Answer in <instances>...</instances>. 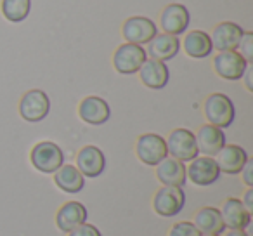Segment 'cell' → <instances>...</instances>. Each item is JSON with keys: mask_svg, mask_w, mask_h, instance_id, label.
Instances as JSON below:
<instances>
[{"mask_svg": "<svg viewBox=\"0 0 253 236\" xmlns=\"http://www.w3.org/2000/svg\"><path fill=\"white\" fill-rule=\"evenodd\" d=\"M203 113L205 118L210 125L218 129H227L232 125L236 118V108L231 97L222 92H213L210 94L203 102Z\"/></svg>", "mask_w": 253, "mask_h": 236, "instance_id": "cell-1", "label": "cell"}, {"mask_svg": "<svg viewBox=\"0 0 253 236\" xmlns=\"http://www.w3.org/2000/svg\"><path fill=\"white\" fill-rule=\"evenodd\" d=\"M30 162L39 172L54 174L61 165H64V153L56 142L40 141L30 151Z\"/></svg>", "mask_w": 253, "mask_h": 236, "instance_id": "cell-2", "label": "cell"}, {"mask_svg": "<svg viewBox=\"0 0 253 236\" xmlns=\"http://www.w3.org/2000/svg\"><path fill=\"white\" fill-rule=\"evenodd\" d=\"M19 115L25 122L30 124H39V122L45 120L47 115L50 111V99L40 89H32V91L25 92L19 101Z\"/></svg>", "mask_w": 253, "mask_h": 236, "instance_id": "cell-3", "label": "cell"}, {"mask_svg": "<svg viewBox=\"0 0 253 236\" xmlns=\"http://www.w3.org/2000/svg\"><path fill=\"white\" fill-rule=\"evenodd\" d=\"M165 141H167V151H169V155L182 163L191 162V160H194L200 155L194 132H191L189 129H184V127L173 129L170 132L169 139H165Z\"/></svg>", "mask_w": 253, "mask_h": 236, "instance_id": "cell-4", "label": "cell"}, {"mask_svg": "<svg viewBox=\"0 0 253 236\" xmlns=\"http://www.w3.org/2000/svg\"><path fill=\"white\" fill-rule=\"evenodd\" d=\"M148 59V52L137 44H122L113 54V66L120 75H134L141 70L142 63Z\"/></svg>", "mask_w": 253, "mask_h": 236, "instance_id": "cell-5", "label": "cell"}, {"mask_svg": "<svg viewBox=\"0 0 253 236\" xmlns=\"http://www.w3.org/2000/svg\"><path fill=\"white\" fill-rule=\"evenodd\" d=\"M186 205V194H184L182 188H173V186H162L153 196V210L160 215V217H175L180 214V210Z\"/></svg>", "mask_w": 253, "mask_h": 236, "instance_id": "cell-6", "label": "cell"}, {"mask_svg": "<svg viewBox=\"0 0 253 236\" xmlns=\"http://www.w3.org/2000/svg\"><path fill=\"white\" fill-rule=\"evenodd\" d=\"M135 155L144 165L156 167L163 158L169 156L165 138H162L160 134H153V132L139 136L135 142Z\"/></svg>", "mask_w": 253, "mask_h": 236, "instance_id": "cell-7", "label": "cell"}, {"mask_svg": "<svg viewBox=\"0 0 253 236\" xmlns=\"http://www.w3.org/2000/svg\"><path fill=\"white\" fill-rule=\"evenodd\" d=\"M122 35L125 42L144 46L158 35V28H156V23L146 16H132L123 23Z\"/></svg>", "mask_w": 253, "mask_h": 236, "instance_id": "cell-8", "label": "cell"}, {"mask_svg": "<svg viewBox=\"0 0 253 236\" xmlns=\"http://www.w3.org/2000/svg\"><path fill=\"white\" fill-rule=\"evenodd\" d=\"M187 179L196 186H211L213 183H217L220 177V170H218L217 163H215L213 156H196L194 160H191L189 165L186 167Z\"/></svg>", "mask_w": 253, "mask_h": 236, "instance_id": "cell-9", "label": "cell"}, {"mask_svg": "<svg viewBox=\"0 0 253 236\" xmlns=\"http://www.w3.org/2000/svg\"><path fill=\"white\" fill-rule=\"evenodd\" d=\"M246 59L238 52V50H225V52H218L213 57V70L220 78L229 82L241 80L243 73H245Z\"/></svg>", "mask_w": 253, "mask_h": 236, "instance_id": "cell-10", "label": "cell"}, {"mask_svg": "<svg viewBox=\"0 0 253 236\" xmlns=\"http://www.w3.org/2000/svg\"><path fill=\"white\" fill-rule=\"evenodd\" d=\"M191 14L186 5L182 4H169L160 14V26L165 33L179 37L189 28Z\"/></svg>", "mask_w": 253, "mask_h": 236, "instance_id": "cell-11", "label": "cell"}, {"mask_svg": "<svg viewBox=\"0 0 253 236\" xmlns=\"http://www.w3.org/2000/svg\"><path fill=\"white\" fill-rule=\"evenodd\" d=\"M78 116L87 125H95L97 127V125H104L109 120L111 108L106 102V99L99 97V95H87L78 104Z\"/></svg>", "mask_w": 253, "mask_h": 236, "instance_id": "cell-12", "label": "cell"}, {"mask_svg": "<svg viewBox=\"0 0 253 236\" xmlns=\"http://www.w3.org/2000/svg\"><path fill=\"white\" fill-rule=\"evenodd\" d=\"M77 167L80 174L88 179L99 177L106 169V156L97 146L87 144L78 151L77 155Z\"/></svg>", "mask_w": 253, "mask_h": 236, "instance_id": "cell-13", "label": "cell"}, {"mask_svg": "<svg viewBox=\"0 0 253 236\" xmlns=\"http://www.w3.org/2000/svg\"><path fill=\"white\" fill-rule=\"evenodd\" d=\"M243 33H245V30L239 25H236V23H232V21L218 23L210 35L213 50H218V52L238 50L239 40H241Z\"/></svg>", "mask_w": 253, "mask_h": 236, "instance_id": "cell-14", "label": "cell"}, {"mask_svg": "<svg viewBox=\"0 0 253 236\" xmlns=\"http://www.w3.org/2000/svg\"><path fill=\"white\" fill-rule=\"evenodd\" d=\"M248 158L246 149L238 144H224V148L213 156L218 170L227 176H238Z\"/></svg>", "mask_w": 253, "mask_h": 236, "instance_id": "cell-15", "label": "cell"}, {"mask_svg": "<svg viewBox=\"0 0 253 236\" xmlns=\"http://www.w3.org/2000/svg\"><path fill=\"white\" fill-rule=\"evenodd\" d=\"M137 73L142 85H146L148 89H153V91H160V89L167 87V84L170 80V70L167 66V63L151 59V57H148L142 63L141 70Z\"/></svg>", "mask_w": 253, "mask_h": 236, "instance_id": "cell-16", "label": "cell"}, {"mask_svg": "<svg viewBox=\"0 0 253 236\" xmlns=\"http://www.w3.org/2000/svg\"><path fill=\"white\" fill-rule=\"evenodd\" d=\"M88 212L85 208V205H82L80 201H66L64 205H61L59 210L56 214V226L59 228V231L70 233L75 228H78L80 224L87 222Z\"/></svg>", "mask_w": 253, "mask_h": 236, "instance_id": "cell-17", "label": "cell"}, {"mask_svg": "<svg viewBox=\"0 0 253 236\" xmlns=\"http://www.w3.org/2000/svg\"><path fill=\"white\" fill-rule=\"evenodd\" d=\"M156 179L163 186L184 188V184L187 183L186 163L179 162L172 156H167L156 165Z\"/></svg>", "mask_w": 253, "mask_h": 236, "instance_id": "cell-18", "label": "cell"}, {"mask_svg": "<svg viewBox=\"0 0 253 236\" xmlns=\"http://www.w3.org/2000/svg\"><path fill=\"white\" fill-rule=\"evenodd\" d=\"M196 138V144H198V151L205 156H215L225 142V134L222 129L213 127L210 124H205L198 129V134H194Z\"/></svg>", "mask_w": 253, "mask_h": 236, "instance_id": "cell-19", "label": "cell"}, {"mask_svg": "<svg viewBox=\"0 0 253 236\" xmlns=\"http://www.w3.org/2000/svg\"><path fill=\"white\" fill-rule=\"evenodd\" d=\"M220 215L227 229H246L252 222V214L246 210L239 198H227L222 203Z\"/></svg>", "mask_w": 253, "mask_h": 236, "instance_id": "cell-20", "label": "cell"}, {"mask_svg": "<svg viewBox=\"0 0 253 236\" xmlns=\"http://www.w3.org/2000/svg\"><path fill=\"white\" fill-rule=\"evenodd\" d=\"M148 56L151 59H156V61H167L173 59V57L179 54L180 50V40L173 35H169V33H158L151 42L148 44Z\"/></svg>", "mask_w": 253, "mask_h": 236, "instance_id": "cell-21", "label": "cell"}, {"mask_svg": "<svg viewBox=\"0 0 253 236\" xmlns=\"http://www.w3.org/2000/svg\"><path fill=\"white\" fill-rule=\"evenodd\" d=\"M184 52L193 59H205L213 52L211 39L203 30H193L184 37Z\"/></svg>", "mask_w": 253, "mask_h": 236, "instance_id": "cell-22", "label": "cell"}, {"mask_svg": "<svg viewBox=\"0 0 253 236\" xmlns=\"http://www.w3.org/2000/svg\"><path fill=\"white\" fill-rule=\"evenodd\" d=\"M52 176L54 184L64 193L77 194L85 188V177L75 165H61Z\"/></svg>", "mask_w": 253, "mask_h": 236, "instance_id": "cell-23", "label": "cell"}, {"mask_svg": "<svg viewBox=\"0 0 253 236\" xmlns=\"http://www.w3.org/2000/svg\"><path fill=\"white\" fill-rule=\"evenodd\" d=\"M193 224L201 235H220L225 231L220 210L215 207H203L194 214Z\"/></svg>", "mask_w": 253, "mask_h": 236, "instance_id": "cell-24", "label": "cell"}, {"mask_svg": "<svg viewBox=\"0 0 253 236\" xmlns=\"http://www.w3.org/2000/svg\"><path fill=\"white\" fill-rule=\"evenodd\" d=\"M0 11L11 23H21L32 12V0H2Z\"/></svg>", "mask_w": 253, "mask_h": 236, "instance_id": "cell-25", "label": "cell"}, {"mask_svg": "<svg viewBox=\"0 0 253 236\" xmlns=\"http://www.w3.org/2000/svg\"><path fill=\"white\" fill-rule=\"evenodd\" d=\"M169 236H201V233L196 229V226L189 221H180L170 228Z\"/></svg>", "mask_w": 253, "mask_h": 236, "instance_id": "cell-26", "label": "cell"}, {"mask_svg": "<svg viewBox=\"0 0 253 236\" xmlns=\"http://www.w3.org/2000/svg\"><path fill=\"white\" fill-rule=\"evenodd\" d=\"M238 52L241 54L246 59V63L252 64L253 63V33L252 32H245L239 40L238 46Z\"/></svg>", "mask_w": 253, "mask_h": 236, "instance_id": "cell-27", "label": "cell"}, {"mask_svg": "<svg viewBox=\"0 0 253 236\" xmlns=\"http://www.w3.org/2000/svg\"><path fill=\"white\" fill-rule=\"evenodd\" d=\"M68 236H102V235L94 224L84 222V224H80L78 228H75L73 231L68 233Z\"/></svg>", "mask_w": 253, "mask_h": 236, "instance_id": "cell-28", "label": "cell"}, {"mask_svg": "<svg viewBox=\"0 0 253 236\" xmlns=\"http://www.w3.org/2000/svg\"><path fill=\"white\" fill-rule=\"evenodd\" d=\"M239 174L243 176V183H245L248 188H253V160L252 158L246 160L245 167H243Z\"/></svg>", "mask_w": 253, "mask_h": 236, "instance_id": "cell-29", "label": "cell"}, {"mask_svg": "<svg viewBox=\"0 0 253 236\" xmlns=\"http://www.w3.org/2000/svg\"><path fill=\"white\" fill-rule=\"evenodd\" d=\"M241 203L245 205V208L250 212V214H253V188H248V189L245 191Z\"/></svg>", "mask_w": 253, "mask_h": 236, "instance_id": "cell-30", "label": "cell"}, {"mask_svg": "<svg viewBox=\"0 0 253 236\" xmlns=\"http://www.w3.org/2000/svg\"><path fill=\"white\" fill-rule=\"evenodd\" d=\"M252 75H253V66H252V64H248L241 78H243V80H245V87H246V91H250V92H253V78H252Z\"/></svg>", "mask_w": 253, "mask_h": 236, "instance_id": "cell-31", "label": "cell"}, {"mask_svg": "<svg viewBox=\"0 0 253 236\" xmlns=\"http://www.w3.org/2000/svg\"><path fill=\"white\" fill-rule=\"evenodd\" d=\"M224 236H250L245 229H227Z\"/></svg>", "mask_w": 253, "mask_h": 236, "instance_id": "cell-32", "label": "cell"}, {"mask_svg": "<svg viewBox=\"0 0 253 236\" xmlns=\"http://www.w3.org/2000/svg\"><path fill=\"white\" fill-rule=\"evenodd\" d=\"M201 236H220V235H201Z\"/></svg>", "mask_w": 253, "mask_h": 236, "instance_id": "cell-33", "label": "cell"}]
</instances>
